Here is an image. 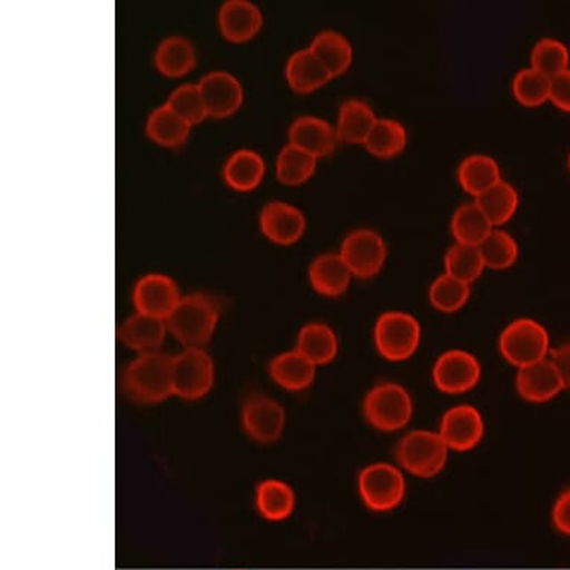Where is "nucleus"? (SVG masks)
Here are the masks:
<instances>
[{"instance_id":"obj_1","label":"nucleus","mask_w":570,"mask_h":570,"mask_svg":"<svg viewBox=\"0 0 570 570\" xmlns=\"http://www.w3.org/2000/svg\"><path fill=\"white\" fill-rule=\"evenodd\" d=\"M127 397L140 405H159L174 396L173 355L139 354L126 366L121 376Z\"/></svg>"},{"instance_id":"obj_2","label":"nucleus","mask_w":570,"mask_h":570,"mask_svg":"<svg viewBox=\"0 0 570 570\" xmlns=\"http://www.w3.org/2000/svg\"><path fill=\"white\" fill-rule=\"evenodd\" d=\"M220 306L204 293L183 296L177 308L166 320L170 335L184 348H205L216 332Z\"/></svg>"},{"instance_id":"obj_3","label":"nucleus","mask_w":570,"mask_h":570,"mask_svg":"<svg viewBox=\"0 0 570 570\" xmlns=\"http://www.w3.org/2000/svg\"><path fill=\"white\" fill-rule=\"evenodd\" d=\"M450 449L440 432L415 429L407 432L396 446V459L402 471L416 478H435L449 462Z\"/></svg>"},{"instance_id":"obj_4","label":"nucleus","mask_w":570,"mask_h":570,"mask_svg":"<svg viewBox=\"0 0 570 570\" xmlns=\"http://www.w3.org/2000/svg\"><path fill=\"white\" fill-rule=\"evenodd\" d=\"M363 415L375 431L399 432L410 424L414 415V401L403 385L385 381L367 392L363 401Z\"/></svg>"},{"instance_id":"obj_5","label":"nucleus","mask_w":570,"mask_h":570,"mask_svg":"<svg viewBox=\"0 0 570 570\" xmlns=\"http://www.w3.org/2000/svg\"><path fill=\"white\" fill-rule=\"evenodd\" d=\"M357 490L367 510L381 512V514L394 511L405 501V475L396 464L385 462L367 464L358 473Z\"/></svg>"},{"instance_id":"obj_6","label":"nucleus","mask_w":570,"mask_h":570,"mask_svg":"<svg viewBox=\"0 0 570 570\" xmlns=\"http://www.w3.org/2000/svg\"><path fill=\"white\" fill-rule=\"evenodd\" d=\"M550 344L547 328L537 320L523 317L503 328L498 345L502 357L520 370L550 357Z\"/></svg>"},{"instance_id":"obj_7","label":"nucleus","mask_w":570,"mask_h":570,"mask_svg":"<svg viewBox=\"0 0 570 570\" xmlns=\"http://www.w3.org/2000/svg\"><path fill=\"white\" fill-rule=\"evenodd\" d=\"M375 348L389 362H405L419 351L421 326L414 315L403 311H387L376 320Z\"/></svg>"},{"instance_id":"obj_8","label":"nucleus","mask_w":570,"mask_h":570,"mask_svg":"<svg viewBox=\"0 0 570 570\" xmlns=\"http://www.w3.org/2000/svg\"><path fill=\"white\" fill-rule=\"evenodd\" d=\"M216 383V365L205 348H184L173 355L174 396L186 402L208 396Z\"/></svg>"},{"instance_id":"obj_9","label":"nucleus","mask_w":570,"mask_h":570,"mask_svg":"<svg viewBox=\"0 0 570 570\" xmlns=\"http://www.w3.org/2000/svg\"><path fill=\"white\" fill-rule=\"evenodd\" d=\"M245 435L258 445L275 444L287 424V412L279 401L266 393H252L240 407Z\"/></svg>"},{"instance_id":"obj_10","label":"nucleus","mask_w":570,"mask_h":570,"mask_svg":"<svg viewBox=\"0 0 570 570\" xmlns=\"http://www.w3.org/2000/svg\"><path fill=\"white\" fill-rule=\"evenodd\" d=\"M340 254L354 278L371 279L387 262L389 247L383 235L374 229H355L342 240Z\"/></svg>"},{"instance_id":"obj_11","label":"nucleus","mask_w":570,"mask_h":570,"mask_svg":"<svg viewBox=\"0 0 570 570\" xmlns=\"http://www.w3.org/2000/svg\"><path fill=\"white\" fill-rule=\"evenodd\" d=\"M482 367L475 354L464 350L442 353L433 365L432 379L435 387L449 396L471 392L480 383Z\"/></svg>"},{"instance_id":"obj_12","label":"nucleus","mask_w":570,"mask_h":570,"mask_svg":"<svg viewBox=\"0 0 570 570\" xmlns=\"http://www.w3.org/2000/svg\"><path fill=\"white\" fill-rule=\"evenodd\" d=\"M438 432L450 451L468 453L476 449L485 435L484 416L472 405L453 406L442 415Z\"/></svg>"},{"instance_id":"obj_13","label":"nucleus","mask_w":570,"mask_h":570,"mask_svg":"<svg viewBox=\"0 0 570 570\" xmlns=\"http://www.w3.org/2000/svg\"><path fill=\"white\" fill-rule=\"evenodd\" d=\"M183 299L177 283L168 275L148 274L136 283L134 304L136 313L168 320Z\"/></svg>"},{"instance_id":"obj_14","label":"nucleus","mask_w":570,"mask_h":570,"mask_svg":"<svg viewBox=\"0 0 570 570\" xmlns=\"http://www.w3.org/2000/svg\"><path fill=\"white\" fill-rule=\"evenodd\" d=\"M208 117L226 118L243 105L244 89L238 78L225 70H213L202 78L199 85Z\"/></svg>"},{"instance_id":"obj_15","label":"nucleus","mask_w":570,"mask_h":570,"mask_svg":"<svg viewBox=\"0 0 570 570\" xmlns=\"http://www.w3.org/2000/svg\"><path fill=\"white\" fill-rule=\"evenodd\" d=\"M261 229L272 243L292 245L304 236L306 218L296 206L285 202L274 200L263 206L261 213Z\"/></svg>"},{"instance_id":"obj_16","label":"nucleus","mask_w":570,"mask_h":570,"mask_svg":"<svg viewBox=\"0 0 570 570\" xmlns=\"http://www.w3.org/2000/svg\"><path fill=\"white\" fill-rule=\"evenodd\" d=\"M517 393L530 403H547L564 390L559 372L550 357L532 365L520 367L515 376Z\"/></svg>"},{"instance_id":"obj_17","label":"nucleus","mask_w":570,"mask_h":570,"mask_svg":"<svg viewBox=\"0 0 570 570\" xmlns=\"http://www.w3.org/2000/svg\"><path fill=\"white\" fill-rule=\"evenodd\" d=\"M340 136L336 127L324 118L302 116L292 122L288 130V144L309 153L315 159H322L336 150Z\"/></svg>"},{"instance_id":"obj_18","label":"nucleus","mask_w":570,"mask_h":570,"mask_svg":"<svg viewBox=\"0 0 570 570\" xmlns=\"http://www.w3.org/2000/svg\"><path fill=\"white\" fill-rule=\"evenodd\" d=\"M166 320L151 317V315L135 313L122 322L118 328V340L135 353L148 354L160 351L168 335Z\"/></svg>"},{"instance_id":"obj_19","label":"nucleus","mask_w":570,"mask_h":570,"mask_svg":"<svg viewBox=\"0 0 570 570\" xmlns=\"http://www.w3.org/2000/svg\"><path fill=\"white\" fill-rule=\"evenodd\" d=\"M267 372L278 387L297 393L314 384L317 366L295 348L275 355Z\"/></svg>"},{"instance_id":"obj_20","label":"nucleus","mask_w":570,"mask_h":570,"mask_svg":"<svg viewBox=\"0 0 570 570\" xmlns=\"http://www.w3.org/2000/svg\"><path fill=\"white\" fill-rule=\"evenodd\" d=\"M218 24L223 37L232 42H247L261 32L262 11L248 0H227L223 3Z\"/></svg>"},{"instance_id":"obj_21","label":"nucleus","mask_w":570,"mask_h":570,"mask_svg":"<svg viewBox=\"0 0 570 570\" xmlns=\"http://www.w3.org/2000/svg\"><path fill=\"white\" fill-rule=\"evenodd\" d=\"M254 503L262 519L281 523L295 514L297 498L291 484L276 478H267L258 482Z\"/></svg>"},{"instance_id":"obj_22","label":"nucleus","mask_w":570,"mask_h":570,"mask_svg":"<svg viewBox=\"0 0 570 570\" xmlns=\"http://www.w3.org/2000/svg\"><path fill=\"white\" fill-rule=\"evenodd\" d=\"M308 278L318 295L340 297L348 291L354 276L340 253H326L311 262Z\"/></svg>"},{"instance_id":"obj_23","label":"nucleus","mask_w":570,"mask_h":570,"mask_svg":"<svg viewBox=\"0 0 570 570\" xmlns=\"http://www.w3.org/2000/svg\"><path fill=\"white\" fill-rule=\"evenodd\" d=\"M285 78L292 90L299 95L313 94L333 80L309 47L293 52L285 65Z\"/></svg>"},{"instance_id":"obj_24","label":"nucleus","mask_w":570,"mask_h":570,"mask_svg":"<svg viewBox=\"0 0 570 570\" xmlns=\"http://www.w3.org/2000/svg\"><path fill=\"white\" fill-rule=\"evenodd\" d=\"M379 117L371 105L361 99H350L341 105L336 131L340 140L351 146H365Z\"/></svg>"},{"instance_id":"obj_25","label":"nucleus","mask_w":570,"mask_h":570,"mask_svg":"<svg viewBox=\"0 0 570 570\" xmlns=\"http://www.w3.org/2000/svg\"><path fill=\"white\" fill-rule=\"evenodd\" d=\"M296 350L320 367L335 361L340 353V340L328 324L308 323L301 328L299 335H297Z\"/></svg>"},{"instance_id":"obj_26","label":"nucleus","mask_w":570,"mask_h":570,"mask_svg":"<svg viewBox=\"0 0 570 570\" xmlns=\"http://www.w3.org/2000/svg\"><path fill=\"white\" fill-rule=\"evenodd\" d=\"M309 50L322 61L332 78L342 76L353 65V46L345 35L336 32V30H323L315 35Z\"/></svg>"},{"instance_id":"obj_27","label":"nucleus","mask_w":570,"mask_h":570,"mask_svg":"<svg viewBox=\"0 0 570 570\" xmlns=\"http://www.w3.org/2000/svg\"><path fill=\"white\" fill-rule=\"evenodd\" d=\"M458 179L464 193L476 197L489 190L494 184L502 181L501 166L493 157L471 155L464 157L459 165Z\"/></svg>"},{"instance_id":"obj_28","label":"nucleus","mask_w":570,"mask_h":570,"mask_svg":"<svg viewBox=\"0 0 570 570\" xmlns=\"http://www.w3.org/2000/svg\"><path fill=\"white\" fill-rule=\"evenodd\" d=\"M451 235L454 236L455 244L471 245L480 247L482 240L494 229L489 218L482 213L476 202H468L460 205L454 210L450 223Z\"/></svg>"},{"instance_id":"obj_29","label":"nucleus","mask_w":570,"mask_h":570,"mask_svg":"<svg viewBox=\"0 0 570 570\" xmlns=\"http://www.w3.org/2000/svg\"><path fill=\"white\" fill-rule=\"evenodd\" d=\"M266 166L263 157L253 150H238L225 165L226 183L236 191H252L265 177Z\"/></svg>"},{"instance_id":"obj_30","label":"nucleus","mask_w":570,"mask_h":570,"mask_svg":"<svg viewBox=\"0 0 570 570\" xmlns=\"http://www.w3.org/2000/svg\"><path fill=\"white\" fill-rule=\"evenodd\" d=\"M475 202L493 227H502L511 222L519 210L520 195L512 184L502 179L478 196Z\"/></svg>"},{"instance_id":"obj_31","label":"nucleus","mask_w":570,"mask_h":570,"mask_svg":"<svg viewBox=\"0 0 570 570\" xmlns=\"http://www.w3.org/2000/svg\"><path fill=\"white\" fill-rule=\"evenodd\" d=\"M155 63L156 68L166 77L186 76L196 66L195 46L179 35L166 38L157 47Z\"/></svg>"},{"instance_id":"obj_32","label":"nucleus","mask_w":570,"mask_h":570,"mask_svg":"<svg viewBox=\"0 0 570 570\" xmlns=\"http://www.w3.org/2000/svg\"><path fill=\"white\" fill-rule=\"evenodd\" d=\"M406 146V127L393 118H379L363 147L376 159L389 160L401 156Z\"/></svg>"},{"instance_id":"obj_33","label":"nucleus","mask_w":570,"mask_h":570,"mask_svg":"<svg viewBox=\"0 0 570 570\" xmlns=\"http://www.w3.org/2000/svg\"><path fill=\"white\" fill-rule=\"evenodd\" d=\"M191 126L168 105H161L150 114L147 121V135L164 147H179L186 142Z\"/></svg>"},{"instance_id":"obj_34","label":"nucleus","mask_w":570,"mask_h":570,"mask_svg":"<svg viewBox=\"0 0 570 570\" xmlns=\"http://www.w3.org/2000/svg\"><path fill=\"white\" fill-rule=\"evenodd\" d=\"M485 269L505 271L514 266L520 256L519 243L510 232L494 227L480 245Z\"/></svg>"},{"instance_id":"obj_35","label":"nucleus","mask_w":570,"mask_h":570,"mask_svg":"<svg viewBox=\"0 0 570 570\" xmlns=\"http://www.w3.org/2000/svg\"><path fill=\"white\" fill-rule=\"evenodd\" d=\"M317 161L309 153L287 144L276 157V178L285 186H301L308 181L317 169Z\"/></svg>"},{"instance_id":"obj_36","label":"nucleus","mask_w":570,"mask_h":570,"mask_svg":"<svg viewBox=\"0 0 570 570\" xmlns=\"http://www.w3.org/2000/svg\"><path fill=\"white\" fill-rule=\"evenodd\" d=\"M471 292V284L463 283L444 272L433 279L429 288V301L440 313L454 314L466 306Z\"/></svg>"},{"instance_id":"obj_37","label":"nucleus","mask_w":570,"mask_h":570,"mask_svg":"<svg viewBox=\"0 0 570 570\" xmlns=\"http://www.w3.org/2000/svg\"><path fill=\"white\" fill-rule=\"evenodd\" d=\"M444 266L445 274L471 285L480 279L485 271L480 248L463 244H454L446 249Z\"/></svg>"},{"instance_id":"obj_38","label":"nucleus","mask_w":570,"mask_h":570,"mask_svg":"<svg viewBox=\"0 0 570 570\" xmlns=\"http://www.w3.org/2000/svg\"><path fill=\"white\" fill-rule=\"evenodd\" d=\"M550 89L551 78L543 76L532 66L519 70L512 80V95L517 102L525 108H538L550 102Z\"/></svg>"},{"instance_id":"obj_39","label":"nucleus","mask_w":570,"mask_h":570,"mask_svg":"<svg viewBox=\"0 0 570 570\" xmlns=\"http://www.w3.org/2000/svg\"><path fill=\"white\" fill-rule=\"evenodd\" d=\"M530 66L552 78L570 68V51L564 42L554 38H543L534 43L530 55Z\"/></svg>"},{"instance_id":"obj_40","label":"nucleus","mask_w":570,"mask_h":570,"mask_svg":"<svg viewBox=\"0 0 570 570\" xmlns=\"http://www.w3.org/2000/svg\"><path fill=\"white\" fill-rule=\"evenodd\" d=\"M173 111L184 118L190 126L199 125L208 117L199 86L183 85L170 94L166 102Z\"/></svg>"},{"instance_id":"obj_41","label":"nucleus","mask_w":570,"mask_h":570,"mask_svg":"<svg viewBox=\"0 0 570 570\" xmlns=\"http://www.w3.org/2000/svg\"><path fill=\"white\" fill-rule=\"evenodd\" d=\"M550 102L561 111L570 112V68L551 78Z\"/></svg>"},{"instance_id":"obj_42","label":"nucleus","mask_w":570,"mask_h":570,"mask_svg":"<svg viewBox=\"0 0 570 570\" xmlns=\"http://www.w3.org/2000/svg\"><path fill=\"white\" fill-rule=\"evenodd\" d=\"M552 524L557 532L570 537V487L561 491L559 498L552 507Z\"/></svg>"},{"instance_id":"obj_43","label":"nucleus","mask_w":570,"mask_h":570,"mask_svg":"<svg viewBox=\"0 0 570 570\" xmlns=\"http://www.w3.org/2000/svg\"><path fill=\"white\" fill-rule=\"evenodd\" d=\"M550 361L556 366L557 372H559L564 389H570V342H566L559 348L552 350Z\"/></svg>"},{"instance_id":"obj_44","label":"nucleus","mask_w":570,"mask_h":570,"mask_svg":"<svg viewBox=\"0 0 570 570\" xmlns=\"http://www.w3.org/2000/svg\"><path fill=\"white\" fill-rule=\"evenodd\" d=\"M568 166H569V170H570V153H569V157H568Z\"/></svg>"},{"instance_id":"obj_45","label":"nucleus","mask_w":570,"mask_h":570,"mask_svg":"<svg viewBox=\"0 0 570 570\" xmlns=\"http://www.w3.org/2000/svg\"><path fill=\"white\" fill-rule=\"evenodd\" d=\"M238 570H240V569H238Z\"/></svg>"}]
</instances>
